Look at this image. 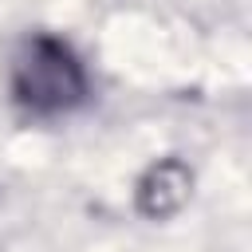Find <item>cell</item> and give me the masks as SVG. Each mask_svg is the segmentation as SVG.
<instances>
[{
  "label": "cell",
  "instance_id": "2",
  "mask_svg": "<svg viewBox=\"0 0 252 252\" xmlns=\"http://www.w3.org/2000/svg\"><path fill=\"white\" fill-rule=\"evenodd\" d=\"M193 197V169L181 158H158L150 161L134 181V209L146 220H169L177 217Z\"/></svg>",
  "mask_w": 252,
  "mask_h": 252
},
{
  "label": "cell",
  "instance_id": "1",
  "mask_svg": "<svg viewBox=\"0 0 252 252\" xmlns=\"http://www.w3.org/2000/svg\"><path fill=\"white\" fill-rule=\"evenodd\" d=\"M12 102L32 118H59L87 102L91 75L75 47L51 32H32L16 43L8 59Z\"/></svg>",
  "mask_w": 252,
  "mask_h": 252
}]
</instances>
